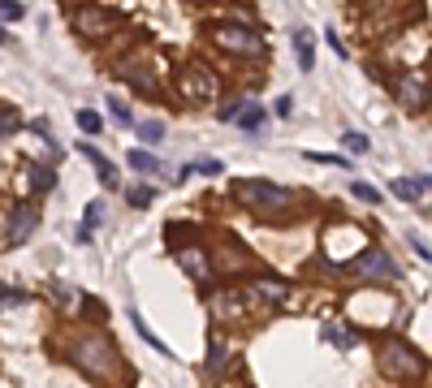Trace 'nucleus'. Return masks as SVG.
I'll list each match as a JSON object with an SVG mask.
<instances>
[{"label":"nucleus","mask_w":432,"mask_h":388,"mask_svg":"<svg viewBox=\"0 0 432 388\" xmlns=\"http://www.w3.org/2000/svg\"><path fill=\"white\" fill-rule=\"evenodd\" d=\"M69 358L78 362L87 375H113V371H117V354H113V345H109L99 332L78 336V341L69 345Z\"/></svg>","instance_id":"obj_4"},{"label":"nucleus","mask_w":432,"mask_h":388,"mask_svg":"<svg viewBox=\"0 0 432 388\" xmlns=\"http://www.w3.org/2000/svg\"><path fill=\"white\" fill-rule=\"evenodd\" d=\"M307 160L328 164V168H346V155H320V151H307Z\"/></svg>","instance_id":"obj_34"},{"label":"nucleus","mask_w":432,"mask_h":388,"mask_svg":"<svg viewBox=\"0 0 432 388\" xmlns=\"http://www.w3.org/2000/svg\"><path fill=\"white\" fill-rule=\"evenodd\" d=\"M177 254V264H182V272L190 276V280H199V285H212L216 280V272H212V254L203 250L199 242H190V246H182V250H173Z\"/></svg>","instance_id":"obj_11"},{"label":"nucleus","mask_w":432,"mask_h":388,"mask_svg":"<svg viewBox=\"0 0 432 388\" xmlns=\"http://www.w3.org/2000/svg\"><path fill=\"white\" fill-rule=\"evenodd\" d=\"M290 108H294V99H290V95L277 99V117H290Z\"/></svg>","instance_id":"obj_38"},{"label":"nucleus","mask_w":432,"mask_h":388,"mask_svg":"<svg viewBox=\"0 0 432 388\" xmlns=\"http://www.w3.org/2000/svg\"><path fill=\"white\" fill-rule=\"evenodd\" d=\"M22 125H27V121H22L13 108H5V113H0V138H13V134H22Z\"/></svg>","instance_id":"obj_28"},{"label":"nucleus","mask_w":432,"mask_h":388,"mask_svg":"<svg viewBox=\"0 0 432 388\" xmlns=\"http://www.w3.org/2000/svg\"><path fill=\"white\" fill-rule=\"evenodd\" d=\"M411 250H415V254L424 259V264H428V259H432V250H428V242H424V238H415V233H411Z\"/></svg>","instance_id":"obj_35"},{"label":"nucleus","mask_w":432,"mask_h":388,"mask_svg":"<svg viewBox=\"0 0 432 388\" xmlns=\"http://www.w3.org/2000/svg\"><path fill=\"white\" fill-rule=\"evenodd\" d=\"M199 173H203V177H221L225 168H221V160H203V164H199Z\"/></svg>","instance_id":"obj_37"},{"label":"nucleus","mask_w":432,"mask_h":388,"mask_svg":"<svg viewBox=\"0 0 432 388\" xmlns=\"http://www.w3.org/2000/svg\"><path fill=\"white\" fill-rule=\"evenodd\" d=\"M53 294H57L61 306H83V294L74 289V285H53Z\"/></svg>","instance_id":"obj_31"},{"label":"nucleus","mask_w":432,"mask_h":388,"mask_svg":"<svg viewBox=\"0 0 432 388\" xmlns=\"http://www.w3.org/2000/svg\"><path fill=\"white\" fill-rule=\"evenodd\" d=\"M125 190V203L130 207H151L156 203V186H147V181H139V186H121Z\"/></svg>","instance_id":"obj_20"},{"label":"nucleus","mask_w":432,"mask_h":388,"mask_svg":"<svg viewBox=\"0 0 432 388\" xmlns=\"http://www.w3.org/2000/svg\"><path fill=\"white\" fill-rule=\"evenodd\" d=\"M125 26V17L117 9H99V5H78V9H69V31L87 39V43H104L113 39L117 31Z\"/></svg>","instance_id":"obj_3"},{"label":"nucleus","mask_w":432,"mask_h":388,"mask_svg":"<svg viewBox=\"0 0 432 388\" xmlns=\"http://www.w3.org/2000/svg\"><path fill=\"white\" fill-rule=\"evenodd\" d=\"M0 48H9V31H5V26H0Z\"/></svg>","instance_id":"obj_39"},{"label":"nucleus","mask_w":432,"mask_h":388,"mask_svg":"<svg viewBox=\"0 0 432 388\" xmlns=\"http://www.w3.org/2000/svg\"><path fill=\"white\" fill-rule=\"evenodd\" d=\"M350 194L359 199V203H372V207L380 203V190H376V186H368V181H350Z\"/></svg>","instance_id":"obj_29"},{"label":"nucleus","mask_w":432,"mask_h":388,"mask_svg":"<svg viewBox=\"0 0 432 388\" xmlns=\"http://www.w3.org/2000/svg\"><path fill=\"white\" fill-rule=\"evenodd\" d=\"M22 17H27L22 0H0V22H22Z\"/></svg>","instance_id":"obj_30"},{"label":"nucleus","mask_w":432,"mask_h":388,"mask_svg":"<svg viewBox=\"0 0 432 388\" xmlns=\"http://www.w3.org/2000/svg\"><path fill=\"white\" fill-rule=\"evenodd\" d=\"M324 39H328V48H333L337 57H346V43H342V35H337V31H324Z\"/></svg>","instance_id":"obj_36"},{"label":"nucleus","mask_w":432,"mask_h":388,"mask_svg":"<svg viewBox=\"0 0 432 388\" xmlns=\"http://www.w3.org/2000/svg\"><path fill=\"white\" fill-rule=\"evenodd\" d=\"M31 294H22L18 285H0V310H9V306H27Z\"/></svg>","instance_id":"obj_26"},{"label":"nucleus","mask_w":432,"mask_h":388,"mask_svg":"<svg viewBox=\"0 0 432 388\" xmlns=\"http://www.w3.org/2000/svg\"><path fill=\"white\" fill-rule=\"evenodd\" d=\"M294 48H298V69L307 73L316 65V52H312V35L307 31H294Z\"/></svg>","instance_id":"obj_22"},{"label":"nucleus","mask_w":432,"mask_h":388,"mask_svg":"<svg viewBox=\"0 0 432 388\" xmlns=\"http://www.w3.org/2000/svg\"><path fill=\"white\" fill-rule=\"evenodd\" d=\"M165 242H169L173 250H182V246L195 242V229H190L186 220H169V224H165Z\"/></svg>","instance_id":"obj_16"},{"label":"nucleus","mask_w":432,"mask_h":388,"mask_svg":"<svg viewBox=\"0 0 432 388\" xmlns=\"http://www.w3.org/2000/svg\"><path fill=\"white\" fill-rule=\"evenodd\" d=\"M31 190H35V194H48V190H57V168L48 164V160L31 164Z\"/></svg>","instance_id":"obj_15"},{"label":"nucleus","mask_w":432,"mask_h":388,"mask_svg":"<svg viewBox=\"0 0 432 388\" xmlns=\"http://www.w3.org/2000/svg\"><path fill=\"white\" fill-rule=\"evenodd\" d=\"M342 147H346L350 155H363V151H368V134H359V129H350V134H342Z\"/></svg>","instance_id":"obj_32"},{"label":"nucleus","mask_w":432,"mask_h":388,"mask_svg":"<svg viewBox=\"0 0 432 388\" xmlns=\"http://www.w3.org/2000/svg\"><path fill=\"white\" fill-rule=\"evenodd\" d=\"M419 190H432V177H419Z\"/></svg>","instance_id":"obj_40"},{"label":"nucleus","mask_w":432,"mask_h":388,"mask_svg":"<svg viewBox=\"0 0 432 388\" xmlns=\"http://www.w3.org/2000/svg\"><path fill=\"white\" fill-rule=\"evenodd\" d=\"M225 367H230V345H225L221 332H212L208 336V375H221Z\"/></svg>","instance_id":"obj_14"},{"label":"nucleus","mask_w":432,"mask_h":388,"mask_svg":"<svg viewBox=\"0 0 432 388\" xmlns=\"http://www.w3.org/2000/svg\"><path fill=\"white\" fill-rule=\"evenodd\" d=\"M104 108L113 113V125H121V129H134V113H130V103H125V99L109 95V99H104Z\"/></svg>","instance_id":"obj_19"},{"label":"nucleus","mask_w":432,"mask_h":388,"mask_svg":"<svg viewBox=\"0 0 432 388\" xmlns=\"http://www.w3.org/2000/svg\"><path fill=\"white\" fill-rule=\"evenodd\" d=\"M393 91L402 99V108H411V113H419V108L432 103V82H428L424 73H402L398 82H393Z\"/></svg>","instance_id":"obj_10"},{"label":"nucleus","mask_w":432,"mask_h":388,"mask_svg":"<svg viewBox=\"0 0 432 388\" xmlns=\"http://www.w3.org/2000/svg\"><path fill=\"white\" fill-rule=\"evenodd\" d=\"M74 151H78V155H87V160H91L95 177L104 181V190H121V173H117V164H113V160H104V155H99V151H95L91 143H78Z\"/></svg>","instance_id":"obj_12"},{"label":"nucleus","mask_w":432,"mask_h":388,"mask_svg":"<svg viewBox=\"0 0 432 388\" xmlns=\"http://www.w3.org/2000/svg\"><path fill=\"white\" fill-rule=\"evenodd\" d=\"M234 199L246 207V212H256L264 220H277L298 207V194L290 186H277V181H264V177H246V181H234Z\"/></svg>","instance_id":"obj_1"},{"label":"nucleus","mask_w":432,"mask_h":388,"mask_svg":"<svg viewBox=\"0 0 432 388\" xmlns=\"http://www.w3.org/2000/svg\"><path fill=\"white\" fill-rule=\"evenodd\" d=\"M324 336H328V341H333L337 350H354V345H359V332H354V328H337V324H328V328H324Z\"/></svg>","instance_id":"obj_21"},{"label":"nucleus","mask_w":432,"mask_h":388,"mask_svg":"<svg viewBox=\"0 0 432 388\" xmlns=\"http://www.w3.org/2000/svg\"><path fill=\"white\" fill-rule=\"evenodd\" d=\"M74 121H78V129H83L87 138H95L99 129H104V117H99L95 108H78V117H74Z\"/></svg>","instance_id":"obj_24"},{"label":"nucleus","mask_w":432,"mask_h":388,"mask_svg":"<svg viewBox=\"0 0 432 388\" xmlns=\"http://www.w3.org/2000/svg\"><path fill=\"white\" fill-rule=\"evenodd\" d=\"M130 324H134V332L143 336V341H147L151 350H160V354H169V350H165V341H160V336H156V332H151V324H147V319L139 315V310H130Z\"/></svg>","instance_id":"obj_23"},{"label":"nucleus","mask_w":432,"mask_h":388,"mask_svg":"<svg viewBox=\"0 0 432 388\" xmlns=\"http://www.w3.org/2000/svg\"><path fill=\"white\" fill-rule=\"evenodd\" d=\"M125 160H130V168H134V173H143V177H151V173H160V160H156V155H151L147 147H134L130 155H125Z\"/></svg>","instance_id":"obj_18"},{"label":"nucleus","mask_w":432,"mask_h":388,"mask_svg":"<svg viewBox=\"0 0 432 388\" xmlns=\"http://www.w3.org/2000/svg\"><path fill=\"white\" fill-rule=\"evenodd\" d=\"M393 186V199H402V203H419V181H411V177H398V181H389Z\"/></svg>","instance_id":"obj_25"},{"label":"nucleus","mask_w":432,"mask_h":388,"mask_svg":"<svg viewBox=\"0 0 432 388\" xmlns=\"http://www.w3.org/2000/svg\"><path fill=\"white\" fill-rule=\"evenodd\" d=\"M216 73L208 69V65H199V61H190L182 73H177V95H182L186 103H208V99H216Z\"/></svg>","instance_id":"obj_6"},{"label":"nucleus","mask_w":432,"mask_h":388,"mask_svg":"<svg viewBox=\"0 0 432 388\" xmlns=\"http://www.w3.org/2000/svg\"><path fill=\"white\" fill-rule=\"evenodd\" d=\"M264 121H268V113L260 108V103H238L234 125H242V129H264Z\"/></svg>","instance_id":"obj_17"},{"label":"nucleus","mask_w":432,"mask_h":388,"mask_svg":"<svg viewBox=\"0 0 432 388\" xmlns=\"http://www.w3.org/2000/svg\"><path fill=\"white\" fill-rule=\"evenodd\" d=\"M61 5H69V9H78V5H87V0H61Z\"/></svg>","instance_id":"obj_41"},{"label":"nucleus","mask_w":432,"mask_h":388,"mask_svg":"<svg viewBox=\"0 0 432 388\" xmlns=\"http://www.w3.org/2000/svg\"><path fill=\"white\" fill-rule=\"evenodd\" d=\"M35 229H39V207L35 203H18L9 220H5V242L9 246H27L35 238Z\"/></svg>","instance_id":"obj_9"},{"label":"nucleus","mask_w":432,"mask_h":388,"mask_svg":"<svg viewBox=\"0 0 432 388\" xmlns=\"http://www.w3.org/2000/svg\"><path fill=\"white\" fill-rule=\"evenodd\" d=\"M350 272L359 276V280H398V268H393V259L380 250V246H363L359 254H354V264Z\"/></svg>","instance_id":"obj_8"},{"label":"nucleus","mask_w":432,"mask_h":388,"mask_svg":"<svg viewBox=\"0 0 432 388\" xmlns=\"http://www.w3.org/2000/svg\"><path fill=\"white\" fill-rule=\"evenodd\" d=\"M165 138V125L160 121H143L139 125V143H160Z\"/></svg>","instance_id":"obj_33"},{"label":"nucleus","mask_w":432,"mask_h":388,"mask_svg":"<svg viewBox=\"0 0 432 388\" xmlns=\"http://www.w3.org/2000/svg\"><path fill=\"white\" fill-rule=\"evenodd\" d=\"M286 294H290V285H286L281 276H256L251 285H242L246 310H268V306H277V302H286Z\"/></svg>","instance_id":"obj_7"},{"label":"nucleus","mask_w":432,"mask_h":388,"mask_svg":"<svg viewBox=\"0 0 432 388\" xmlns=\"http://www.w3.org/2000/svg\"><path fill=\"white\" fill-rule=\"evenodd\" d=\"M251 268V254L242 250V246H225L216 259H212V272L216 276H234V272H246Z\"/></svg>","instance_id":"obj_13"},{"label":"nucleus","mask_w":432,"mask_h":388,"mask_svg":"<svg viewBox=\"0 0 432 388\" xmlns=\"http://www.w3.org/2000/svg\"><path fill=\"white\" fill-rule=\"evenodd\" d=\"M419 371H424L419 350H411L406 341H385V345H380V375H389V380H415Z\"/></svg>","instance_id":"obj_5"},{"label":"nucleus","mask_w":432,"mask_h":388,"mask_svg":"<svg viewBox=\"0 0 432 388\" xmlns=\"http://www.w3.org/2000/svg\"><path fill=\"white\" fill-rule=\"evenodd\" d=\"M208 39L225 52V57H238V61H260L264 52H268L260 26H256V22H238V17L216 22L212 31H208Z\"/></svg>","instance_id":"obj_2"},{"label":"nucleus","mask_w":432,"mask_h":388,"mask_svg":"<svg viewBox=\"0 0 432 388\" xmlns=\"http://www.w3.org/2000/svg\"><path fill=\"white\" fill-rule=\"evenodd\" d=\"M99 224H104V199H91L87 212H83V229L91 233V229H99Z\"/></svg>","instance_id":"obj_27"}]
</instances>
